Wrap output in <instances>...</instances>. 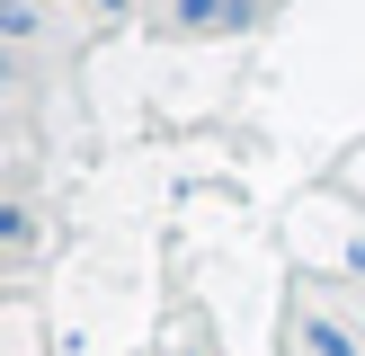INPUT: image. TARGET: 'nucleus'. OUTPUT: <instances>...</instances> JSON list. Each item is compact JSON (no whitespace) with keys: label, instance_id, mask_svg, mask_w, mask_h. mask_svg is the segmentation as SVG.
<instances>
[{"label":"nucleus","instance_id":"f257e3e1","mask_svg":"<svg viewBox=\"0 0 365 356\" xmlns=\"http://www.w3.org/2000/svg\"><path fill=\"white\" fill-rule=\"evenodd\" d=\"M303 347L312 356H356V338L339 330V320H303Z\"/></svg>","mask_w":365,"mask_h":356},{"label":"nucleus","instance_id":"f03ea898","mask_svg":"<svg viewBox=\"0 0 365 356\" xmlns=\"http://www.w3.org/2000/svg\"><path fill=\"white\" fill-rule=\"evenodd\" d=\"M27 231H36L27 214H18V205H0V249H9V241H27Z\"/></svg>","mask_w":365,"mask_h":356},{"label":"nucleus","instance_id":"7ed1b4c3","mask_svg":"<svg viewBox=\"0 0 365 356\" xmlns=\"http://www.w3.org/2000/svg\"><path fill=\"white\" fill-rule=\"evenodd\" d=\"M36 27V9H18V0H0V36H27Z\"/></svg>","mask_w":365,"mask_h":356},{"label":"nucleus","instance_id":"20e7f679","mask_svg":"<svg viewBox=\"0 0 365 356\" xmlns=\"http://www.w3.org/2000/svg\"><path fill=\"white\" fill-rule=\"evenodd\" d=\"M214 9H223V0H178V18H196V27H205Z\"/></svg>","mask_w":365,"mask_h":356},{"label":"nucleus","instance_id":"39448f33","mask_svg":"<svg viewBox=\"0 0 365 356\" xmlns=\"http://www.w3.org/2000/svg\"><path fill=\"white\" fill-rule=\"evenodd\" d=\"M0 80H9V45H0Z\"/></svg>","mask_w":365,"mask_h":356}]
</instances>
